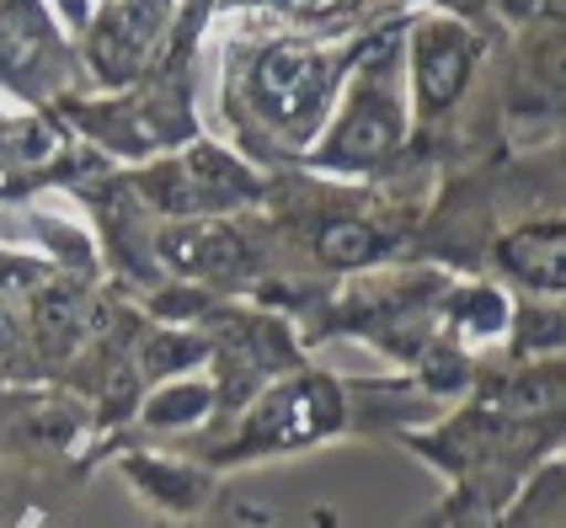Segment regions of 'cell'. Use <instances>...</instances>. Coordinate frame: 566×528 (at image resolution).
Returning <instances> with one entry per match:
<instances>
[{
	"label": "cell",
	"mask_w": 566,
	"mask_h": 528,
	"mask_svg": "<svg viewBox=\"0 0 566 528\" xmlns=\"http://www.w3.org/2000/svg\"><path fill=\"white\" fill-rule=\"evenodd\" d=\"M252 96L268 124L300 134L315 124V113L332 96V64L305 43H273L252 70Z\"/></svg>",
	"instance_id": "1"
},
{
	"label": "cell",
	"mask_w": 566,
	"mask_h": 528,
	"mask_svg": "<svg viewBox=\"0 0 566 528\" xmlns=\"http://www.w3.org/2000/svg\"><path fill=\"white\" fill-rule=\"evenodd\" d=\"M343 422V395L326 384V379H300V384H283L268 401L256 405L247 443H311V437L332 433Z\"/></svg>",
	"instance_id": "2"
},
{
	"label": "cell",
	"mask_w": 566,
	"mask_h": 528,
	"mask_svg": "<svg viewBox=\"0 0 566 528\" xmlns=\"http://www.w3.org/2000/svg\"><path fill=\"white\" fill-rule=\"evenodd\" d=\"M411 64H417V96L428 113H443L454 96L465 92L475 64V38L460 22H428L411 43Z\"/></svg>",
	"instance_id": "3"
},
{
	"label": "cell",
	"mask_w": 566,
	"mask_h": 528,
	"mask_svg": "<svg viewBox=\"0 0 566 528\" xmlns=\"http://www.w3.org/2000/svg\"><path fill=\"white\" fill-rule=\"evenodd\" d=\"M396 145H401V107H396L390 96H358V102L347 107L343 124L332 128L326 160L364 171V166H379Z\"/></svg>",
	"instance_id": "4"
},
{
	"label": "cell",
	"mask_w": 566,
	"mask_h": 528,
	"mask_svg": "<svg viewBox=\"0 0 566 528\" xmlns=\"http://www.w3.org/2000/svg\"><path fill=\"white\" fill-rule=\"evenodd\" d=\"M156 38V6L150 0H124L113 6L92 32V64L107 75V81H128L139 64H145V49Z\"/></svg>",
	"instance_id": "5"
},
{
	"label": "cell",
	"mask_w": 566,
	"mask_h": 528,
	"mask_svg": "<svg viewBox=\"0 0 566 528\" xmlns=\"http://www.w3.org/2000/svg\"><path fill=\"white\" fill-rule=\"evenodd\" d=\"M160 256L177 267V273H192V278H235L247 273V241L224 224H182L171 235H160Z\"/></svg>",
	"instance_id": "6"
},
{
	"label": "cell",
	"mask_w": 566,
	"mask_h": 528,
	"mask_svg": "<svg viewBox=\"0 0 566 528\" xmlns=\"http://www.w3.org/2000/svg\"><path fill=\"white\" fill-rule=\"evenodd\" d=\"M503 267L535 294H566V224H530L513 230L503 246Z\"/></svg>",
	"instance_id": "7"
},
{
	"label": "cell",
	"mask_w": 566,
	"mask_h": 528,
	"mask_svg": "<svg viewBox=\"0 0 566 528\" xmlns=\"http://www.w3.org/2000/svg\"><path fill=\"white\" fill-rule=\"evenodd\" d=\"M54 54V32L32 0H0V70L28 81Z\"/></svg>",
	"instance_id": "8"
},
{
	"label": "cell",
	"mask_w": 566,
	"mask_h": 528,
	"mask_svg": "<svg viewBox=\"0 0 566 528\" xmlns=\"http://www.w3.org/2000/svg\"><path fill=\"white\" fill-rule=\"evenodd\" d=\"M32 337L49 358H64L70 347L81 342V294L70 283H49L32 299Z\"/></svg>",
	"instance_id": "9"
},
{
	"label": "cell",
	"mask_w": 566,
	"mask_h": 528,
	"mask_svg": "<svg viewBox=\"0 0 566 528\" xmlns=\"http://www.w3.org/2000/svg\"><path fill=\"white\" fill-rule=\"evenodd\" d=\"M497 411L513 422H539V416H566V369H535L524 379H507Z\"/></svg>",
	"instance_id": "10"
},
{
	"label": "cell",
	"mask_w": 566,
	"mask_h": 528,
	"mask_svg": "<svg viewBox=\"0 0 566 528\" xmlns=\"http://www.w3.org/2000/svg\"><path fill=\"white\" fill-rule=\"evenodd\" d=\"M182 171L192 177V187H198V198H203V209L209 203H235V198H247L252 192V177L235 166L230 156H220V150H192L188 160H182Z\"/></svg>",
	"instance_id": "11"
},
{
	"label": "cell",
	"mask_w": 566,
	"mask_h": 528,
	"mask_svg": "<svg viewBox=\"0 0 566 528\" xmlns=\"http://www.w3.org/2000/svg\"><path fill=\"white\" fill-rule=\"evenodd\" d=\"M379 246H385V241H379L364 219H332V224H321V235H315L321 262H332V267H364V262L379 256Z\"/></svg>",
	"instance_id": "12"
},
{
	"label": "cell",
	"mask_w": 566,
	"mask_h": 528,
	"mask_svg": "<svg viewBox=\"0 0 566 528\" xmlns=\"http://www.w3.org/2000/svg\"><path fill=\"white\" fill-rule=\"evenodd\" d=\"M449 320L465 331V337H503L507 326V299L497 294V288H481V283H471V288H460L454 299H449Z\"/></svg>",
	"instance_id": "13"
},
{
	"label": "cell",
	"mask_w": 566,
	"mask_h": 528,
	"mask_svg": "<svg viewBox=\"0 0 566 528\" xmlns=\"http://www.w3.org/2000/svg\"><path fill=\"white\" fill-rule=\"evenodd\" d=\"M203 411H209V390L203 384H177V390H160L150 401V422L177 427V422H198Z\"/></svg>",
	"instance_id": "14"
},
{
	"label": "cell",
	"mask_w": 566,
	"mask_h": 528,
	"mask_svg": "<svg viewBox=\"0 0 566 528\" xmlns=\"http://www.w3.org/2000/svg\"><path fill=\"white\" fill-rule=\"evenodd\" d=\"M134 475L156 492V497L177 501V507H192L198 501V492H203V481L198 475H182V469H160V465H134Z\"/></svg>",
	"instance_id": "15"
},
{
	"label": "cell",
	"mask_w": 566,
	"mask_h": 528,
	"mask_svg": "<svg viewBox=\"0 0 566 528\" xmlns=\"http://www.w3.org/2000/svg\"><path fill=\"white\" fill-rule=\"evenodd\" d=\"M535 75L566 102V32H551V38H539V49H535Z\"/></svg>",
	"instance_id": "16"
},
{
	"label": "cell",
	"mask_w": 566,
	"mask_h": 528,
	"mask_svg": "<svg viewBox=\"0 0 566 528\" xmlns=\"http://www.w3.org/2000/svg\"><path fill=\"white\" fill-rule=\"evenodd\" d=\"M0 150H11V156H49L54 150V128H43V124H17V128H6L0 134Z\"/></svg>",
	"instance_id": "17"
},
{
	"label": "cell",
	"mask_w": 566,
	"mask_h": 528,
	"mask_svg": "<svg viewBox=\"0 0 566 528\" xmlns=\"http://www.w3.org/2000/svg\"><path fill=\"white\" fill-rule=\"evenodd\" d=\"M198 358H203V342H192V337H160L145 352L150 369H182V363H198Z\"/></svg>",
	"instance_id": "18"
},
{
	"label": "cell",
	"mask_w": 566,
	"mask_h": 528,
	"mask_svg": "<svg viewBox=\"0 0 566 528\" xmlns=\"http://www.w3.org/2000/svg\"><path fill=\"white\" fill-rule=\"evenodd\" d=\"M283 6H289V11H332V6H337V0H283Z\"/></svg>",
	"instance_id": "19"
},
{
	"label": "cell",
	"mask_w": 566,
	"mask_h": 528,
	"mask_svg": "<svg viewBox=\"0 0 566 528\" xmlns=\"http://www.w3.org/2000/svg\"><path fill=\"white\" fill-rule=\"evenodd\" d=\"M497 6H503L507 17H524V11H530V6H535V0H497Z\"/></svg>",
	"instance_id": "20"
},
{
	"label": "cell",
	"mask_w": 566,
	"mask_h": 528,
	"mask_svg": "<svg viewBox=\"0 0 566 528\" xmlns=\"http://www.w3.org/2000/svg\"><path fill=\"white\" fill-rule=\"evenodd\" d=\"M11 347H17L11 342V326H6V315H0V358H11Z\"/></svg>",
	"instance_id": "21"
}]
</instances>
